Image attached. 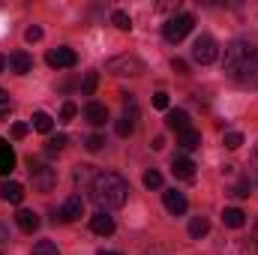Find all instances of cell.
<instances>
[{"mask_svg": "<svg viewBox=\"0 0 258 255\" xmlns=\"http://www.w3.org/2000/svg\"><path fill=\"white\" fill-rule=\"evenodd\" d=\"M93 198L99 201V207H105V210H117V207L126 204L129 183L120 177V174H114V171L96 174V180H93Z\"/></svg>", "mask_w": 258, "mask_h": 255, "instance_id": "1", "label": "cell"}, {"mask_svg": "<svg viewBox=\"0 0 258 255\" xmlns=\"http://www.w3.org/2000/svg\"><path fill=\"white\" fill-rule=\"evenodd\" d=\"M258 63V45L255 42H249V39H234L228 48H225V72L231 75V78H240V75H246L252 66Z\"/></svg>", "mask_w": 258, "mask_h": 255, "instance_id": "2", "label": "cell"}, {"mask_svg": "<svg viewBox=\"0 0 258 255\" xmlns=\"http://www.w3.org/2000/svg\"><path fill=\"white\" fill-rule=\"evenodd\" d=\"M192 27H195V18L189 12H180V15H174V18H168V21L162 24V33H165L168 42H180V39L189 36Z\"/></svg>", "mask_w": 258, "mask_h": 255, "instance_id": "3", "label": "cell"}, {"mask_svg": "<svg viewBox=\"0 0 258 255\" xmlns=\"http://www.w3.org/2000/svg\"><path fill=\"white\" fill-rule=\"evenodd\" d=\"M30 180H33V189H39V192H51L57 186L54 168H48L42 162H33V159H30Z\"/></svg>", "mask_w": 258, "mask_h": 255, "instance_id": "4", "label": "cell"}, {"mask_svg": "<svg viewBox=\"0 0 258 255\" xmlns=\"http://www.w3.org/2000/svg\"><path fill=\"white\" fill-rule=\"evenodd\" d=\"M219 57V48H216V42H213V36H198L195 39V45H192V60L195 63H201V66H207V63H213Z\"/></svg>", "mask_w": 258, "mask_h": 255, "instance_id": "5", "label": "cell"}, {"mask_svg": "<svg viewBox=\"0 0 258 255\" xmlns=\"http://www.w3.org/2000/svg\"><path fill=\"white\" fill-rule=\"evenodd\" d=\"M105 66H108V72H114V75H141V72H144V63H141L135 54H120V57H111Z\"/></svg>", "mask_w": 258, "mask_h": 255, "instance_id": "6", "label": "cell"}, {"mask_svg": "<svg viewBox=\"0 0 258 255\" xmlns=\"http://www.w3.org/2000/svg\"><path fill=\"white\" fill-rule=\"evenodd\" d=\"M135 120H138V105H135V99L126 96V102H123V117L117 120V135H132L135 132Z\"/></svg>", "mask_w": 258, "mask_h": 255, "instance_id": "7", "label": "cell"}, {"mask_svg": "<svg viewBox=\"0 0 258 255\" xmlns=\"http://www.w3.org/2000/svg\"><path fill=\"white\" fill-rule=\"evenodd\" d=\"M81 213H84V198L81 195H69L63 201V207H60V213L54 216V222H75Z\"/></svg>", "mask_w": 258, "mask_h": 255, "instance_id": "8", "label": "cell"}, {"mask_svg": "<svg viewBox=\"0 0 258 255\" xmlns=\"http://www.w3.org/2000/svg\"><path fill=\"white\" fill-rule=\"evenodd\" d=\"M75 51L72 48H51L48 54H45V63L54 66V69H69V66H75Z\"/></svg>", "mask_w": 258, "mask_h": 255, "instance_id": "9", "label": "cell"}, {"mask_svg": "<svg viewBox=\"0 0 258 255\" xmlns=\"http://www.w3.org/2000/svg\"><path fill=\"white\" fill-rule=\"evenodd\" d=\"M162 201H165V210L168 213H174V216H183L186 213V207H189V201H186V195L177 189H165L162 192Z\"/></svg>", "mask_w": 258, "mask_h": 255, "instance_id": "10", "label": "cell"}, {"mask_svg": "<svg viewBox=\"0 0 258 255\" xmlns=\"http://www.w3.org/2000/svg\"><path fill=\"white\" fill-rule=\"evenodd\" d=\"M90 228H93L96 234H102V237H111V234H114V219H111L105 210H99V213L90 216Z\"/></svg>", "mask_w": 258, "mask_h": 255, "instance_id": "11", "label": "cell"}, {"mask_svg": "<svg viewBox=\"0 0 258 255\" xmlns=\"http://www.w3.org/2000/svg\"><path fill=\"white\" fill-rule=\"evenodd\" d=\"M171 174L180 177V180H192L195 177V162L189 159V156H174V162H171Z\"/></svg>", "mask_w": 258, "mask_h": 255, "instance_id": "12", "label": "cell"}, {"mask_svg": "<svg viewBox=\"0 0 258 255\" xmlns=\"http://www.w3.org/2000/svg\"><path fill=\"white\" fill-rule=\"evenodd\" d=\"M9 69H12L15 75H27V72L33 69V57H30L27 51H12V54H9Z\"/></svg>", "mask_w": 258, "mask_h": 255, "instance_id": "13", "label": "cell"}, {"mask_svg": "<svg viewBox=\"0 0 258 255\" xmlns=\"http://www.w3.org/2000/svg\"><path fill=\"white\" fill-rule=\"evenodd\" d=\"M0 198L9 201V204H21L24 201V186L15 183V180H3L0 183Z\"/></svg>", "mask_w": 258, "mask_h": 255, "instance_id": "14", "label": "cell"}, {"mask_svg": "<svg viewBox=\"0 0 258 255\" xmlns=\"http://www.w3.org/2000/svg\"><path fill=\"white\" fill-rule=\"evenodd\" d=\"M84 120H87L90 126H102V123L108 120L105 105H99V102H87V105H84Z\"/></svg>", "mask_w": 258, "mask_h": 255, "instance_id": "15", "label": "cell"}, {"mask_svg": "<svg viewBox=\"0 0 258 255\" xmlns=\"http://www.w3.org/2000/svg\"><path fill=\"white\" fill-rule=\"evenodd\" d=\"M15 222H18V228L27 231V234H33V231L39 228V216H36L33 210H18V213H15Z\"/></svg>", "mask_w": 258, "mask_h": 255, "instance_id": "16", "label": "cell"}, {"mask_svg": "<svg viewBox=\"0 0 258 255\" xmlns=\"http://www.w3.org/2000/svg\"><path fill=\"white\" fill-rule=\"evenodd\" d=\"M165 123H168V129H174V132H186V129H192L189 126V114L186 111H168L165 114Z\"/></svg>", "mask_w": 258, "mask_h": 255, "instance_id": "17", "label": "cell"}, {"mask_svg": "<svg viewBox=\"0 0 258 255\" xmlns=\"http://www.w3.org/2000/svg\"><path fill=\"white\" fill-rule=\"evenodd\" d=\"M222 222H225L228 228H243V225H246V213L237 210V207H225V210H222Z\"/></svg>", "mask_w": 258, "mask_h": 255, "instance_id": "18", "label": "cell"}, {"mask_svg": "<svg viewBox=\"0 0 258 255\" xmlns=\"http://www.w3.org/2000/svg\"><path fill=\"white\" fill-rule=\"evenodd\" d=\"M15 168V153H12V147L0 138V174H9Z\"/></svg>", "mask_w": 258, "mask_h": 255, "instance_id": "19", "label": "cell"}, {"mask_svg": "<svg viewBox=\"0 0 258 255\" xmlns=\"http://www.w3.org/2000/svg\"><path fill=\"white\" fill-rule=\"evenodd\" d=\"M177 144H180L183 150H195V147L201 144V132H198V129H186V132H177Z\"/></svg>", "mask_w": 258, "mask_h": 255, "instance_id": "20", "label": "cell"}, {"mask_svg": "<svg viewBox=\"0 0 258 255\" xmlns=\"http://www.w3.org/2000/svg\"><path fill=\"white\" fill-rule=\"evenodd\" d=\"M33 126L39 129V132H51L54 129V120H51V114H45V111H33Z\"/></svg>", "mask_w": 258, "mask_h": 255, "instance_id": "21", "label": "cell"}, {"mask_svg": "<svg viewBox=\"0 0 258 255\" xmlns=\"http://www.w3.org/2000/svg\"><path fill=\"white\" fill-rule=\"evenodd\" d=\"M207 231H210V222H207L204 216H195L192 222H189V234H192L195 240H201V237H204Z\"/></svg>", "mask_w": 258, "mask_h": 255, "instance_id": "22", "label": "cell"}, {"mask_svg": "<svg viewBox=\"0 0 258 255\" xmlns=\"http://www.w3.org/2000/svg\"><path fill=\"white\" fill-rule=\"evenodd\" d=\"M96 180V174H93V165H75V183H87V180Z\"/></svg>", "mask_w": 258, "mask_h": 255, "instance_id": "23", "label": "cell"}, {"mask_svg": "<svg viewBox=\"0 0 258 255\" xmlns=\"http://www.w3.org/2000/svg\"><path fill=\"white\" fill-rule=\"evenodd\" d=\"M144 186H147V189H159V186H162V174H159L156 168H150V171L144 174Z\"/></svg>", "mask_w": 258, "mask_h": 255, "instance_id": "24", "label": "cell"}, {"mask_svg": "<svg viewBox=\"0 0 258 255\" xmlns=\"http://www.w3.org/2000/svg\"><path fill=\"white\" fill-rule=\"evenodd\" d=\"M33 255H60V252H57V246H54L51 240H39V243L33 246Z\"/></svg>", "mask_w": 258, "mask_h": 255, "instance_id": "25", "label": "cell"}, {"mask_svg": "<svg viewBox=\"0 0 258 255\" xmlns=\"http://www.w3.org/2000/svg\"><path fill=\"white\" fill-rule=\"evenodd\" d=\"M243 144V132H225V147L228 150H237Z\"/></svg>", "mask_w": 258, "mask_h": 255, "instance_id": "26", "label": "cell"}, {"mask_svg": "<svg viewBox=\"0 0 258 255\" xmlns=\"http://www.w3.org/2000/svg\"><path fill=\"white\" fill-rule=\"evenodd\" d=\"M111 21H114V24H117L120 30H129V27H132V18H129L126 12H120V9H117V12L111 15Z\"/></svg>", "mask_w": 258, "mask_h": 255, "instance_id": "27", "label": "cell"}, {"mask_svg": "<svg viewBox=\"0 0 258 255\" xmlns=\"http://www.w3.org/2000/svg\"><path fill=\"white\" fill-rule=\"evenodd\" d=\"M102 144H105V138H102V135H90V138L84 141V147H87L90 153H96V150H102Z\"/></svg>", "mask_w": 258, "mask_h": 255, "instance_id": "28", "label": "cell"}, {"mask_svg": "<svg viewBox=\"0 0 258 255\" xmlns=\"http://www.w3.org/2000/svg\"><path fill=\"white\" fill-rule=\"evenodd\" d=\"M9 111H12V99H9V93H6V90H0V120H3Z\"/></svg>", "mask_w": 258, "mask_h": 255, "instance_id": "29", "label": "cell"}, {"mask_svg": "<svg viewBox=\"0 0 258 255\" xmlns=\"http://www.w3.org/2000/svg\"><path fill=\"white\" fill-rule=\"evenodd\" d=\"M66 147V135H54V138H48V150L51 153H60Z\"/></svg>", "mask_w": 258, "mask_h": 255, "instance_id": "30", "label": "cell"}, {"mask_svg": "<svg viewBox=\"0 0 258 255\" xmlns=\"http://www.w3.org/2000/svg\"><path fill=\"white\" fill-rule=\"evenodd\" d=\"M24 39H27V42H39V39H42V27H36V24L27 27V30H24Z\"/></svg>", "mask_w": 258, "mask_h": 255, "instance_id": "31", "label": "cell"}, {"mask_svg": "<svg viewBox=\"0 0 258 255\" xmlns=\"http://www.w3.org/2000/svg\"><path fill=\"white\" fill-rule=\"evenodd\" d=\"M96 81H99V75H96V72H87V78H84V93H87V96L96 90Z\"/></svg>", "mask_w": 258, "mask_h": 255, "instance_id": "32", "label": "cell"}, {"mask_svg": "<svg viewBox=\"0 0 258 255\" xmlns=\"http://www.w3.org/2000/svg\"><path fill=\"white\" fill-rule=\"evenodd\" d=\"M153 108L165 111V108H168V93H153Z\"/></svg>", "mask_w": 258, "mask_h": 255, "instance_id": "33", "label": "cell"}, {"mask_svg": "<svg viewBox=\"0 0 258 255\" xmlns=\"http://www.w3.org/2000/svg\"><path fill=\"white\" fill-rule=\"evenodd\" d=\"M78 114V108H75V102H66L63 105V111H60V120H72Z\"/></svg>", "mask_w": 258, "mask_h": 255, "instance_id": "34", "label": "cell"}, {"mask_svg": "<svg viewBox=\"0 0 258 255\" xmlns=\"http://www.w3.org/2000/svg\"><path fill=\"white\" fill-rule=\"evenodd\" d=\"M231 195H237V198H246V195H249V183H246V180H243V183H237V186L231 189Z\"/></svg>", "mask_w": 258, "mask_h": 255, "instance_id": "35", "label": "cell"}, {"mask_svg": "<svg viewBox=\"0 0 258 255\" xmlns=\"http://www.w3.org/2000/svg\"><path fill=\"white\" fill-rule=\"evenodd\" d=\"M174 72H180V75H186V69H189V66H186V60H180V57H174Z\"/></svg>", "mask_w": 258, "mask_h": 255, "instance_id": "36", "label": "cell"}, {"mask_svg": "<svg viewBox=\"0 0 258 255\" xmlns=\"http://www.w3.org/2000/svg\"><path fill=\"white\" fill-rule=\"evenodd\" d=\"M24 135H27V126L24 123H15L12 126V138H24Z\"/></svg>", "mask_w": 258, "mask_h": 255, "instance_id": "37", "label": "cell"}, {"mask_svg": "<svg viewBox=\"0 0 258 255\" xmlns=\"http://www.w3.org/2000/svg\"><path fill=\"white\" fill-rule=\"evenodd\" d=\"M150 147H153V150H162V147H165V138H162V135H156V138H153V144H150Z\"/></svg>", "mask_w": 258, "mask_h": 255, "instance_id": "38", "label": "cell"}, {"mask_svg": "<svg viewBox=\"0 0 258 255\" xmlns=\"http://www.w3.org/2000/svg\"><path fill=\"white\" fill-rule=\"evenodd\" d=\"M141 255H165V252H162L159 246H147V249H144V252H141Z\"/></svg>", "mask_w": 258, "mask_h": 255, "instance_id": "39", "label": "cell"}, {"mask_svg": "<svg viewBox=\"0 0 258 255\" xmlns=\"http://www.w3.org/2000/svg\"><path fill=\"white\" fill-rule=\"evenodd\" d=\"M3 69H6V57H3V54H0V72H3Z\"/></svg>", "mask_w": 258, "mask_h": 255, "instance_id": "40", "label": "cell"}, {"mask_svg": "<svg viewBox=\"0 0 258 255\" xmlns=\"http://www.w3.org/2000/svg\"><path fill=\"white\" fill-rule=\"evenodd\" d=\"M99 255H120V252H105V249H102V252H99Z\"/></svg>", "mask_w": 258, "mask_h": 255, "instance_id": "41", "label": "cell"}, {"mask_svg": "<svg viewBox=\"0 0 258 255\" xmlns=\"http://www.w3.org/2000/svg\"><path fill=\"white\" fill-rule=\"evenodd\" d=\"M255 162H258V153H255Z\"/></svg>", "mask_w": 258, "mask_h": 255, "instance_id": "42", "label": "cell"}]
</instances>
